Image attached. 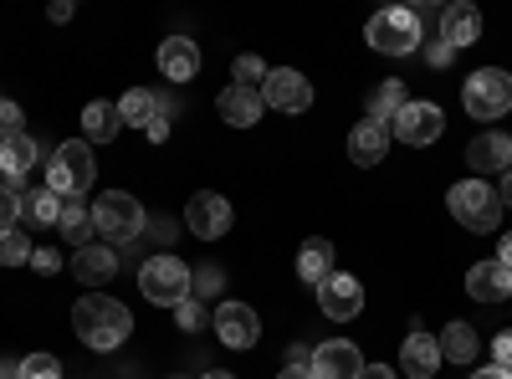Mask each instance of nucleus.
<instances>
[{
	"instance_id": "f257e3e1",
	"label": "nucleus",
	"mask_w": 512,
	"mask_h": 379,
	"mask_svg": "<svg viewBox=\"0 0 512 379\" xmlns=\"http://www.w3.org/2000/svg\"><path fill=\"white\" fill-rule=\"evenodd\" d=\"M72 333L88 349L108 354V349H118L128 333H134V313H128L123 303H113V298H103V292H88V298L72 303Z\"/></svg>"
},
{
	"instance_id": "f03ea898",
	"label": "nucleus",
	"mask_w": 512,
	"mask_h": 379,
	"mask_svg": "<svg viewBox=\"0 0 512 379\" xmlns=\"http://www.w3.org/2000/svg\"><path fill=\"white\" fill-rule=\"evenodd\" d=\"M364 36H369V47L384 52V57H410V52L425 47V26H420V16L410 6H384L379 16H369Z\"/></svg>"
},
{
	"instance_id": "7ed1b4c3",
	"label": "nucleus",
	"mask_w": 512,
	"mask_h": 379,
	"mask_svg": "<svg viewBox=\"0 0 512 379\" xmlns=\"http://www.w3.org/2000/svg\"><path fill=\"white\" fill-rule=\"evenodd\" d=\"M446 205H451V216H456L466 231H477V236L497 231V221H502V195H497L487 180H456V185L446 190Z\"/></svg>"
},
{
	"instance_id": "20e7f679",
	"label": "nucleus",
	"mask_w": 512,
	"mask_h": 379,
	"mask_svg": "<svg viewBox=\"0 0 512 379\" xmlns=\"http://www.w3.org/2000/svg\"><path fill=\"white\" fill-rule=\"evenodd\" d=\"M190 267L180 262V257H169V251H159V257H149L144 267H139V287H144V298L154 303V308H180L185 298H190Z\"/></svg>"
},
{
	"instance_id": "39448f33",
	"label": "nucleus",
	"mask_w": 512,
	"mask_h": 379,
	"mask_svg": "<svg viewBox=\"0 0 512 379\" xmlns=\"http://www.w3.org/2000/svg\"><path fill=\"white\" fill-rule=\"evenodd\" d=\"M93 175H98L93 144H88V139H67V144L52 154V164H47V190H57V195L67 200V195L93 190Z\"/></svg>"
},
{
	"instance_id": "423d86ee",
	"label": "nucleus",
	"mask_w": 512,
	"mask_h": 379,
	"mask_svg": "<svg viewBox=\"0 0 512 379\" xmlns=\"http://www.w3.org/2000/svg\"><path fill=\"white\" fill-rule=\"evenodd\" d=\"M461 103H466V113H472V118L497 123V118L512 108V77H507L502 67L472 72V77H466V88H461Z\"/></svg>"
},
{
	"instance_id": "0eeeda50",
	"label": "nucleus",
	"mask_w": 512,
	"mask_h": 379,
	"mask_svg": "<svg viewBox=\"0 0 512 379\" xmlns=\"http://www.w3.org/2000/svg\"><path fill=\"white\" fill-rule=\"evenodd\" d=\"M93 226L103 241H134L144 231V205L128 190H103L93 205Z\"/></svg>"
},
{
	"instance_id": "6e6552de",
	"label": "nucleus",
	"mask_w": 512,
	"mask_h": 379,
	"mask_svg": "<svg viewBox=\"0 0 512 379\" xmlns=\"http://www.w3.org/2000/svg\"><path fill=\"white\" fill-rule=\"evenodd\" d=\"M441 129H446V113H441L436 103H415V98H410V103L395 113V123H390V139L420 149V144H436Z\"/></svg>"
},
{
	"instance_id": "1a4fd4ad",
	"label": "nucleus",
	"mask_w": 512,
	"mask_h": 379,
	"mask_svg": "<svg viewBox=\"0 0 512 379\" xmlns=\"http://www.w3.org/2000/svg\"><path fill=\"white\" fill-rule=\"evenodd\" d=\"M262 103L277 108V113H308L313 108V82L297 72V67H277L262 82Z\"/></svg>"
},
{
	"instance_id": "9d476101",
	"label": "nucleus",
	"mask_w": 512,
	"mask_h": 379,
	"mask_svg": "<svg viewBox=\"0 0 512 379\" xmlns=\"http://www.w3.org/2000/svg\"><path fill=\"white\" fill-rule=\"evenodd\" d=\"M210 328H216V339L226 349H256V339H262V318H256L251 303H221L216 318H210Z\"/></svg>"
},
{
	"instance_id": "9b49d317",
	"label": "nucleus",
	"mask_w": 512,
	"mask_h": 379,
	"mask_svg": "<svg viewBox=\"0 0 512 379\" xmlns=\"http://www.w3.org/2000/svg\"><path fill=\"white\" fill-rule=\"evenodd\" d=\"M185 226H190L200 241H221V236L231 231V200L216 195V190L190 195V205H185Z\"/></svg>"
},
{
	"instance_id": "f8f14e48",
	"label": "nucleus",
	"mask_w": 512,
	"mask_h": 379,
	"mask_svg": "<svg viewBox=\"0 0 512 379\" xmlns=\"http://www.w3.org/2000/svg\"><path fill=\"white\" fill-rule=\"evenodd\" d=\"M318 308H323L333 323H349V318H359V313H364V287H359V277H349V272H333V277L318 287Z\"/></svg>"
},
{
	"instance_id": "ddd939ff",
	"label": "nucleus",
	"mask_w": 512,
	"mask_h": 379,
	"mask_svg": "<svg viewBox=\"0 0 512 379\" xmlns=\"http://www.w3.org/2000/svg\"><path fill=\"white\" fill-rule=\"evenodd\" d=\"M364 374V354L349 339H328L313 349V379H359Z\"/></svg>"
},
{
	"instance_id": "4468645a",
	"label": "nucleus",
	"mask_w": 512,
	"mask_h": 379,
	"mask_svg": "<svg viewBox=\"0 0 512 379\" xmlns=\"http://www.w3.org/2000/svg\"><path fill=\"white\" fill-rule=\"evenodd\" d=\"M466 164H472L477 175H512V139L497 134V129L477 134L466 144Z\"/></svg>"
},
{
	"instance_id": "2eb2a0df",
	"label": "nucleus",
	"mask_w": 512,
	"mask_h": 379,
	"mask_svg": "<svg viewBox=\"0 0 512 379\" xmlns=\"http://www.w3.org/2000/svg\"><path fill=\"white\" fill-rule=\"evenodd\" d=\"M436 369H441V344L415 323V333L400 344V374H410V379H431Z\"/></svg>"
},
{
	"instance_id": "dca6fc26",
	"label": "nucleus",
	"mask_w": 512,
	"mask_h": 379,
	"mask_svg": "<svg viewBox=\"0 0 512 379\" xmlns=\"http://www.w3.org/2000/svg\"><path fill=\"white\" fill-rule=\"evenodd\" d=\"M477 36H482V11H477V6L456 0V6H446V11H441V41H446L451 52L477 47Z\"/></svg>"
},
{
	"instance_id": "f3484780",
	"label": "nucleus",
	"mask_w": 512,
	"mask_h": 379,
	"mask_svg": "<svg viewBox=\"0 0 512 379\" xmlns=\"http://www.w3.org/2000/svg\"><path fill=\"white\" fill-rule=\"evenodd\" d=\"M384 154H390V123H354V134H349V159L364 164V170H374V164H384Z\"/></svg>"
},
{
	"instance_id": "a211bd4d",
	"label": "nucleus",
	"mask_w": 512,
	"mask_h": 379,
	"mask_svg": "<svg viewBox=\"0 0 512 379\" xmlns=\"http://www.w3.org/2000/svg\"><path fill=\"white\" fill-rule=\"evenodd\" d=\"M466 292H472L477 303H507L512 298V272L492 257V262H477L466 272Z\"/></svg>"
},
{
	"instance_id": "6ab92c4d",
	"label": "nucleus",
	"mask_w": 512,
	"mask_h": 379,
	"mask_svg": "<svg viewBox=\"0 0 512 379\" xmlns=\"http://www.w3.org/2000/svg\"><path fill=\"white\" fill-rule=\"evenodd\" d=\"M216 108H221V118L231 123V129H256L262 123V113H267V103H262V93H251V88H231L216 98Z\"/></svg>"
},
{
	"instance_id": "aec40b11",
	"label": "nucleus",
	"mask_w": 512,
	"mask_h": 379,
	"mask_svg": "<svg viewBox=\"0 0 512 379\" xmlns=\"http://www.w3.org/2000/svg\"><path fill=\"white\" fill-rule=\"evenodd\" d=\"M159 72L169 77V82H190L195 72H200V47L190 36H169V41H159Z\"/></svg>"
},
{
	"instance_id": "412c9836",
	"label": "nucleus",
	"mask_w": 512,
	"mask_h": 379,
	"mask_svg": "<svg viewBox=\"0 0 512 379\" xmlns=\"http://www.w3.org/2000/svg\"><path fill=\"white\" fill-rule=\"evenodd\" d=\"M72 272H77V282L82 287H103V282H113V272H118V257H113V246H77V257H72Z\"/></svg>"
},
{
	"instance_id": "4be33fe9",
	"label": "nucleus",
	"mask_w": 512,
	"mask_h": 379,
	"mask_svg": "<svg viewBox=\"0 0 512 379\" xmlns=\"http://www.w3.org/2000/svg\"><path fill=\"white\" fill-rule=\"evenodd\" d=\"M31 170H36V144H31V134L0 139V175H6V185L16 190V185H21Z\"/></svg>"
},
{
	"instance_id": "5701e85b",
	"label": "nucleus",
	"mask_w": 512,
	"mask_h": 379,
	"mask_svg": "<svg viewBox=\"0 0 512 379\" xmlns=\"http://www.w3.org/2000/svg\"><path fill=\"white\" fill-rule=\"evenodd\" d=\"M297 277L313 282V287H323V282L333 277V246H328L323 236H313V241L297 246Z\"/></svg>"
},
{
	"instance_id": "b1692460",
	"label": "nucleus",
	"mask_w": 512,
	"mask_h": 379,
	"mask_svg": "<svg viewBox=\"0 0 512 379\" xmlns=\"http://www.w3.org/2000/svg\"><path fill=\"white\" fill-rule=\"evenodd\" d=\"M118 129H123L118 103H88L82 108V139L88 144H108V139H118Z\"/></svg>"
},
{
	"instance_id": "393cba45",
	"label": "nucleus",
	"mask_w": 512,
	"mask_h": 379,
	"mask_svg": "<svg viewBox=\"0 0 512 379\" xmlns=\"http://www.w3.org/2000/svg\"><path fill=\"white\" fill-rule=\"evenodd\" d=\"M410 103V93H405V77H384L379 88L369 93V118L374 123H395V113Z\"/></svg>"
},
{
	"instance_id": "a878e982",
	"label": "nucleus",
	"mask_w": 512,
	"mask_h": 379,
	"mask_svg": "<svg viewBox=\"0 0 512 379\" xmlns=\"http://www.w3.org/2000/svg\"><path fill=\"white\" fill-rule=\"evenodd\" d=\"M436 344H441V359H451V364H472V359L482 354V344H477L472 323H451Z\"/></svg>"
},
{
	"instance_id": "bb28decb",
	"label": "nucleus",
	"mask_w": 512,
	"mask_h": 379,
	"mask_svg": "<svg viewBox=\"0 0 512 379\" xmlns=\"http://www.w3.org/2000/svg\"><path fill=\"white\" fill-rule=\"evenodd\" d=\"M159 113V98L154 93H144V88H128L123 98H118V118L123 123H134V129H149V118Z\"/></svg>"
},
{
	"instance_id": "cd10ccee",
	"label": "nucleus",
	"mask_w": 512,
	"mask_h": 379,
	"mask_svg": "<svg viewBox=\"0 0 512 379\" xmlns=\"http://www.w3.org/2000/svg\"><path fill=\"white\" fill-rule=\"evenodd\" d=\"M57 231L72 241V246H88L93 241V205H62V221H57Z\"/></svg>"
},
{
	"instance_id": "c85d7f7f",
	"label": "nucleus",
	"mask_w": 512,
	"mask_h": 379,
	"mask_svg": "<svg viewBox=\"0 0 512 379\" xmlns=\"http://www.w3.org/2000/svg\"><path fill=\"white\" fill-rule=\"evenodd\" d=\"M62 205H67V200H62L57 190L41 185V190L26 200V216H31V221H41V226H57V221H62Z\"/></svg>"
},
{
	"instance_id": "c756f323",
	"label": "nucleus",
	"mask_w": 512,
	"mask_h": 379,
	"mask_svg": "<svg viewBox=\"0 0 512 379\" xmlns=\"http://www.w3.org/2000/svg\"><path fill=\"white\" fill-rule=\"evenodd\" d=\"M31 251H36V246H31L16 226H11V231H0V267H26V262H31Z\"/></svg>"
},
{
	"instance_id": "7c9ffc66",
	"label": "nucleus",
	"mask_w": 512,
	"mask_h": 379,
	"mask_svg": "<svg viewBox=\"0 0 512 379\" xmlns=\"http://www.w3.org/2000/svg\"><path fill=\"white\" fill-rule=\"evenodd\" d=\"M16 379H62V359L57 354H26L16 364Z\"/></svg>"
},
{
	"instance_id": "2f4dec72",
	"label": "nucleus",
	"mask_w": 512,
	"mask_h": 379,
	"mask_svg": "<svg viewBox=\"0 0 512 379\" xmlns=\"http://www.w3.org/2000/svg\"><path fill=\"white\" fill-rule=\"evenodd\" d=\"M267 72H272V67H267L262 57H236V67H231V77H236V88H251V93L262 88V82H267Z\"/></svg>"
},
{
	"instance_id": "473e14b6",
	"label": "nucleus",
	"mask_w": 512,
	"mask_h": 379,
	"mask_svg": "<svg viewBox=\"0 0 512 379\" xmlns=\"http://www.w3.org/2000/svg\"><path fill=\"white\" fill-rule=\"evenodd\" d=\"M221 287H226V272H221V267H200V272L190 277V298H195V303H210Z\"/></svg>"
},
{
	"instance_id": "72a5a7b5",
	"label": "nucleus",
	"mask_w": 512,
	"mask_h": 379,
	"mask_svg": "<svg viewBox=\"0 0 512 379\" xmlns=\"http://www.w3.org/2000/svg\"><path fill=\"white\" fill-rule=\"evenodd\" d=\"M175 318H180V328H185V333H200V328H210V313H205V303H195V298H185V303L175 308Z\"/></svg>"
},
{
	"instance_id": "f704fd0d",
	"label": "nucleus",
	"mask_w": 512,
	"mask_h": 379,
	"mask_svg": "<svg viewBox=\"0 0 512 379\" xmlns=\"http://www.w3.org/2000/svg\"><path fill=\"white\" fill-rule=\"evenodd\" d=\"M26 210V200H21V190H11V185H0V231H11L16 226V216Z\"/></svg>"
},
{
	"instance_id": "c9c22d12",
	"label": "nucleus",
	"mask_w": 512,
	"mask_h": 379,
	"mask_svg": "<svg viewBox=\"0 0 512 379\" xmlns=\"http://www.w3.org/2000/svg\"><path fill=\"white\" fill-rule=\"evenodd\" d=\"M21 123H26V118H21V108L0 98V139H16V134H21Z\"/></svg>"
},
{
	"instance_id": "e433bc0d",
	"label": "nucleus",
	"mask_w": 512,
	"mask_h": 379,
	"mask_svg": "<svg viewBox=\"0 0 512 379\" xmlns=\"http://www.w3.org/2000/svg\"><path fill=\"white\" fill-rule=\"evenodd\" d=\"M31 267H36L41 277H57V272H62V257H57L52 246H36V251H31Z\"/></svg>"
},
{
	"instance_id": "4c0bfd02",
	"label": "nucleus",
	"mask_w": 512,
	"mask_h": 379,
	"mask_svg": "<svg viewBox=\"0 0 512 379\" xmlns=\"http://www.w3.org/2000/svg\"><path fill=\"white\" fill-rule=\"evenodd\" d=\"M492 359H497V369H512V328H502L492 339Z\"/></svg>"
},
{
	"instance_id": "58836bf2",
	"label": "nucleus",
	"mask_w": 512,
	"mask_h": 379,
	"mask_svg": "<svg viewBox=\"0 0 512 379\" xmlns=\"http://www.w3.org/2000/svg\"><path fill=\"white\" fill-rule=\"evenodd\" d=\"M144 134H149V144H164V139H169V108H164V103H159V113L149 118Z\"/></svg>"
},
{
	"instance_id": "ea45409f",
	"label": "nucleus",
	"mask_w": 512,
	"mask_h": 379,
	"mask_svg": "<svg viewBox=\"0 0 512 379\" xmlns=\"http://www.w3.org/2000/svg\"><path fill=\"white\" fill-rule=\"evenodd\" d=\"M287 369H313V349L308 344H287Z\"/></svg>"
},
{
	"instance_id": "a19ab883",
	"label": "nucleus",
	"mask_w": 512,
	"mask_h": 379,
	"mask_svg": "<svg viewBox=\"0 0 512 379\" xmlns=\"http://www.w3.org/2000/svg\"><path fill=\"white\" fill-rule=\"evenodd\" d=\"M451 47H446V41H431V47H425V62H431V67H451Z\"/></svg>"
},
{
	"instance_id": "79ce46f5",
	"label": "nucleus",
	"mask_w": 512,
	"mask_h": 379,
	"mask_svg": "<svg viewBox=\"0 0 512 379\" xmlns=\"http://www.w3.org/2000/svg\"><path fill=\"white\" fill-rule=\"evenodd\" d=\"M359 379H400V369H384V364H364Z\"/></svg>"
},
{
	"instance_id": "37998d69",
	"label": "nucleus",
	"mask_w": 512,
	"mask_h": 379,
	"mask_svg": "<svg viewBox=\"0 0 512 379\" xmlns=\"http://www.w3.org/2000/svg\"><path fill=\"white\" fill-rule=\"evenodd\" d=\"M52 21H57V26L72 21V0H57V6H52Z\"/></svg>"
},
{
	"instance_id": "c03bdc74",
	"label": "nucleus",
	"mask_w": 512,
	"mask_h": 379,
	"mask_svg": "<svg viewBox=\"0 0 512 379\" xmlns=\"http://www.w3.org/2000/svg\"><path fill=\"white\" fill-rule=\"evenodd\" d=\"M497 262H502V267H507V272H512V231H507V236H502V251H497Z\"/></svg>"
},
{
	"instance_id": "a18cd8bd",
	"label": "nucleus",
	"mask_w": 512,
	"mask_h": 379,
	"mask_svg": "<svg viewBox=\"0 0 512 379\" xmlns=\"http://www.w3.org/2000/svg\"><path fill=\"white\" fill-rule=\"evenodd\" d=\"M472 379H512V369H497V364H492V369H477Z\"/></svg>"
},
{
	"instance_id": "49530a36",
	"label": "nucleus",
	"mask_w": 512,
	"mask_h": 379,
	"mask_svg": "<svg viewBox=\"0 0 512 379\" xmlns=\"http://www.w3.org/2000/svg\"><path fill=\"white\" fill-rule=\"evenodd\" d=\"M497 195H502V210H507V205H512V175H502V190H497Z\"/></svg>"
},
{
	"instance_id": "de8ad7c7",
	"label": "nucleus",
	"mask_w": 512,
	"mask_h": 379,
	"mask_svg": "<svg viewBox=\"0 0 512 379\" xmlns=\"http://www.w3.org/2000/svg\"><path fill=\"white\" fill-rule=\"evenodd\" d=\"M277 379H313V369H282Z\"/></svg>"
},
{
	"instance_id": "09e8293b",
	"label": "nucleus",
	"mask_w": 512,
	"mask_h": 379,
	"mask_svg": "<svg viewBox=\"0 0 512 379\" xmlns=\"http://www.w3.org/2000/svg\"><path fill=\"white\" fill-rule=\"evenodd\" d=\"M200 379H236V374H231V369H205Z\"/></svg>"
},
{
	"instance_id": "8fccbe9b",
	"label": "nucleus",
	"mask_w": 512,
	"mask_h": 379,
	"mask_svg": "<svg viewBox=\"0 0 512 379\" xmlns=\"http://www.w3.org/2000/svg\"><path fill=\"white\" fill-rule=\"evenodd\" d=\"M175 379H180V374H175Z\"/></svg>"
}]
</instances>
